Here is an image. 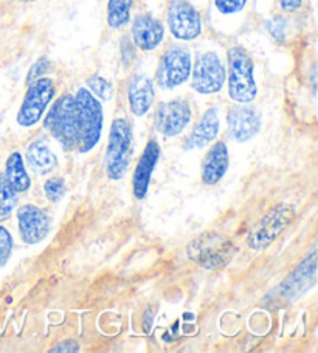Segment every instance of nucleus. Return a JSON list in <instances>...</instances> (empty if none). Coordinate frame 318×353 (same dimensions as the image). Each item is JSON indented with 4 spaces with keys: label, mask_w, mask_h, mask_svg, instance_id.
<instances>
[{
    "label": "nucleus",
    "mask_w": 318,
    "mask_h": 353,
    "mask_svg": "<svg viewBox=\"0 0 318 353\" xmlns=\"http://www.w3.org/2000/svg\"><path fill=\"white\" fill-rule=\"evenodd\" d=\"M78 108V150L79 153H89L101 139L103 108L96 97L89 89H79L75 97Z\"/></svg>",
    "instance_id": "f257e3e1"
},
{
    "label": "nucleus",
    "mask_w": 318,
    "mask_h": 353,
    "mask_svg": "<svg viewBox=\"0 0 318 353\" xmlns=\"http://www.w3.org/2000/svg\"><path fill=\"white\" fill-rule=\"evenodd\" d=\"M227 57L230 99L241 105H247L258 95L253 75V61L242 47H231Z\"/></svg>",
    "instance_id": "f03ea898"
},
{
    "label": "nucleus",
    "mask_w": 318,
    "mask_h": 353,
    "mask_svg": "<svg viewBox=\"0 0 318 353\" xmlns=\"http://www.w3.org/2000/svg\"><path fill=\"white\" fill-rule=\"evenodd\" d=\"M44 126L54 139L67 150H73L78 145V108L75 97L64 94L54 101L48 111Z\"/></svg>",
    "instance_id": "7ed1b4c3"
},
{
    "label": "nucleus",
    "mask_w": 318,
    "mask_h": 353,
    "mask_svg": "<svg viewBox=\"0 0 318 353\" xmlns=\"http://www.w3.org/2000/svg\"><path fill=\"white\" fill-rule=\"evenodd\" d=\"M132 157V128L126 119H115L106 150V173L112 181L123 179Z\"/></svg>",
    "instance_id": "20e7f679"
},
{
    "label": "nucleus",
    "mask_w": 318,
    "mask_h": 353,
    "mask_svg": "<svg viewBox=\"0 0 318 353\" xmlns=\"http://www.w3.org/2000/svg\"><path fill=\"white\" fill-rule=\"evenodd\" d=\"M233 252V243L218 232L200 234L188 245V257L210 271L227 265Z\"/></svg>",
    "instance_id": "39448f33"
},
{
    "label": "nucleus",
    "mask_w": 318,
    "mask_h": 353,
    "mask_svg": "<svg viewBox=\"0 0 318 353\" xmlns=\"http://www.w3.org/2000/svg\"><path fill=\"white\" fill-rule=\"evenodd\" d=\"M292 207L279 204L268 212L266 216H262V220L255 224V228L250 230L248 235V246L253 251H262L267 249L272 243L278 239V236L284 232L286 228L289 226L290 221L293 220Z\"/></svg>",
    "instance_id": "423d86ee"
},
{
    "label": "nucleus",
    "mask_w": 318,
    "mask_h": 353,
    "mask_svg": "<svg viewBox=\"0 0 318 353\" xmlns=\"http://www.w3.org/2000/svg\"><path fill=\"white\" fill-rule=\"evenodd\" d=\"M191 75V54L188 48L174 46L168 48L157 65L156 78L162 89H174Z\"/></svg>",
    "instance_id": "0eeeda50"
},
{
    "label": "nucleus",
    "mask_w": 318,
    "mask_h": 353,
    "mask_svg": "<svg viewBox=\"0 0 318 353\" xmlns=\"http://www.w3.org/2000/svg\"><path fill=\"white\" fill-rule=\"evenodd\" d=\"M54 95V84L47 77H41L38 80L28 84V90L17 112V123L21 126H34L44 115L47 106L50 105Z\"/></svg>",
    "instance_id": "6e6552de"
},
{
    "label": "nucleus",
    "mask_w": 318,
    "mask_h": 353,
    "mask_svg": "<svg viewBox=\"0 0 318 353\" xmlns=\"http://www.w3.org/2000/svg\"><path fill=\"white\" fill-rule=\"evenodd\" d=\"M225 83V69L221 58L215 52L202 53L195 59L191 86L195 92L210 95L222 89Z\"/></svg>",
    "instance_id": "1a4fd4ad"
},
{
    "label": "nucleus",
    "mask_w": 318,
    "mask_h": 353,
    "mask_svg": "<svg viewBox=\"0 0 318 353\" xmlns=\"http://www.w3.org/2000/svg\"><path fill=\"white\" fill-rule=\"evenodd\" d=\"M168 23L174 38L193 41L202 32L199 11L188 0H173L168 7Z\"/></svg>",
    "instance_id": "9d476101"
},
{
    "label": "nucleus",
    "mask_w": 318,
    "mask_h": 353,
    "mask_svg": "<svg viewBox=\"0 0 318 353\" xmlns=\"http://www.w3.org/2000/svg\"><path fill=\"white\" fill-rule=\"evenodd\" d=\"M154 120L158 132H162L165 137H176L191 120V108L185 100L165 101L158 105Z\"/></svg>",
    "instance_id": "9b49d317"
},
{
    "label": "nucleus",
    "mask_w": 318,
    "mask_h": 353,
    "mask_svg": "<svg viewBox=\"0 0 318 353\" xmlns=\"http://www.w3.org/2000/svg\"><path fill=\"white\" fill-rule=\"evenodd\" d=\"M17 226L23 243L27 245H38L47 239L50 232V220L47 214L39 207L27 204L17 209Z\"/></svg>",
    "instance_id": "f8f14e48"
},
{
    "label": "nucleus",
    "mask_w": 318,
    "mask_h": 353,
    "mask_svg": "<svg viewBox=\"0 0 318 353\" xmlns=\"http://www.w3.org/2000/svg\"><path fill=\"white\" fill-rule=\"evenodd\" d=\"M261 114L252 106H235L229 112V136L236 142H248L259 132Z\"/></svg>",
    "instance_id": "ddd939ff"
},
{
    "label": "nucleus",
    "mask_w": 318,
    "mask_h": 353,
    "mask_svg": "<svg viewBox=\"0 0 318 353\" xmlns=\"http://www.w3.org/2000/svg\"><path fill=\"white\" fill-rule=\"evenodd\" d=\"M158 157H160V145L156 139H151L142 153V157L138 159V163L136 167V172H134L132 178V190L134 196L137 199H145L146 194H148L149 188V181L152 172L158 162Z\"/></svg>",
    "instance_id": "4468645a"
},
{
    "label": "nucleus",
    "mask_w": 318,
    "mask_h": 353,
    "mask_svg": "<svg viewBox=\"0 0 318 353\" xmlns=\"http://www.w3.org/2000/svg\"><path fill=\"white\" fill-rule=\"evenodd\" d=\"M165 28L151 14H138L132 22V39L140 50L151 52L162 44Z\"/></svg>",
    "instance_id": "2eb2a0df"
},
{
    "label": "nucleus",
    "mask_w": 318,
    "mask_h": 353,
    "mask_svg": "<svg viewBox=\"0 0 318 353\" xmlns=\"http://www.w3.org/2000/svg\"><path fill=\"white\" fill-rule=\"evenodd\" d=\"M219 128H221V120H219V112L216 108L206 109L202 115L198 125L193 128V131L185 139L183 148L185 150H194V148H204L210 145L213 140L216 139L219 134Z\"/></svg>",
    "instance_id": "dca6fc26"
},
{
    "label": "nucleus",
    "mask_w": 318,
    "mask_h": 353,
    "mask_svg": "<svg viewBox=\"0 0 318 353\" xmlns=\"http://www.w3.org/2000/svg\"><path fill=\"white\" fill-rule=\"evenodd\" d=\"M229 150L224 142H216L208 150V153L202 162V182L205 185H216L221 181L229 170Z\"/></svg>",
    "instance_id": "f3484780"
},
{
    "label": "nucleus",
    "mask_w": 318,
    "mask_h": 353,
    "mask_svg": "<svg viewBox=\"0 0 318 353\" xmlns=\"http://www.w3.org/2000/svg\"><path fill=\"white\" fill-rule=\"evenodd\" d=\"M156 99L154 84L145 75H136L127 86V100L134 115L142 117L149 111Z\"/></svg>",
    "instance_id": "a211bd4d"
},
{
    "label": "nucleus",
    "mask_w": 318,
    "mask_h": 353,
    "mask_svg": "<svg viewBox=\"0 0 318 353\" xmlns=\"http://www.w3.org/2000/svg\"><path fill=\"white\" fill-rule=\"evenodd\" d=\"M315 254H312L309 259H306L301 265L298 266L297 271H293L289 277L284 280V283L279 287V291L283 293L281 297H295L304 290L312 287L315 282Z\"/></svg>",
    "instance_id": "6ab92c4d"
},
{
    "label": "nucleus",
    "mask_w": 318,
    "mask_h": 353,
    "mask_svg": "<svg viewBox=\"0 0 318 353\" xmlns=\"http://www.w3.org/2000/svg\"><path fill=\"white\" fill-rule=\"evenodd\" d=\"M27 161L33 172L38 174L52 173L58 167V157L44 140H36L27 150Z\"/></svg>",
    "instance_id": "aec40b11"
},
{
    "label": "nucleus",
    "mask_w": 318,
    "mask_h": 353,
    "mask_svg": "<svg viewBox=\"0 0 318 353\" xmlns=\"http://www.w3.org/2000/svg\"><path fill=\"white\" fill-rule=\"evenodd\" d=\"M3 174L5 178H7L8 184L13 187L17 193L27 192L30 188V184H32L21 153H13L8 157Z\"/></svg>",
    "instance_id": "412c9836"
},
{
    "label": "nucleus",
    "mask_w": 318,
    "mask_h": 353,
    "mask_svg": "<svg viewBox=\"0 0 318 353\" xmlns=\"http://www.w3.org/2000/svg\"><path fill=\"white\" fill-rule=\"evenodd\" d=\"M134 0H109L107 3V23L112 28L125 27L131 19Z\"/></svg>",
    "instance_id": "4be33fe9"
},
{
    "label": "nucleus",
    "mask_w": 318,
    "mask_h": 353,
    "mask_svg": "<svg viewBox=\"0 0 318 353\" xmlns=\"http://www.w3.org/2000/svg\"><path fill=\"white\" fill-rule=\"evenodd\" d=\"M17 192L8 184L3 173H0V223L8 220L16 209Z\"/></svg>",
    "instance_id": "5701e85b"
},
{
    "label": "nucleus",
    "mask_w": 318,
    "mask_h": 353,
    "mask_svg": "<svg viewBox=\"0 0 318 353\" xmlns=\"http://www.w3.org/2000/svg\"><path fill=\"white\" fill-rule=\"evenodd\" d=\"M87 88L96 99L111 100L112 99V86L107 80L100 75H92L87 80Z\"/></svg>",
    "instance_id": "b1692460"
},
{
    "label": "nucleus",
    "mask_w": 318,
    "mask_h": 353,
    "mask_svg": "<svg viewBox=\"0 0 318 353\" xmlns=\"http://www.w3.org/2000/svg\"><path fill=\"white\" fill-rule=\"evenodd\" d=\"M44 192L50 203H58L65 194V182L63 178H50L44 184Z\"/></svg>",
    "instance_id": "393cba45"
},
{
    "label": "nucleus",
    "mask_w": 318,
    "mask_h": 353,
    "mask_svg": "<svg viewBox=\"0 0 318 353\" xmlns=\"http://www.w3.org/2000/svg\"><path fill=\"white\" fill-rule=\"evenodd\" d=\"M13 252V236L3 226H0V270L8 263Z\"/></svg>",
    "instance_id": "a878e982"
},
{
    "label": "nucleus",
    "mask_w": 318,
    "mask_h": 353,
    "mask_svg": "<svg viewBox=\"0 0 318 353\" xmlns=\"http://www.w3.org/2000/svg\"><path fill=\"white\" fill-rule=\"evenodd\" d=\"M215 5L221 14H236L246 8L247 0H215Z\"/></svg>",
    "instance_id": "bb28decb"
},
{
    "label": "nucleus",
    "mask_w": 318,
    "mask_h": 353,
    "mask_svg": "<svg viewBox=\"0 0 318 353\" xmlns=\"http://www.w3.org/2000/svg\"><path fill=\"white\" fill-rule=\"evenodd\" d=\"M50 61H48L47 58H41L36 61V63L33 64L32 69H30L28 72V77H27V83H33L34 80H38V78L44 77L48 70H50Z\"/></svg>",
    "instance_id": "cd10ccee"
},
{
    "label": "nucleus",
    "mask_w": 318,
    "mask_h": 353,
    "mask_svg": "<svg viewBox=\"0 0 318 353\" xmlns=\"http://www.w3.org/2000/svg\"><path fill=\"white\" fill-rule=\"evenodd\" d=\"M268 32L272 33V36L277 41L283 42L284 41V21L283 19H275L272 22H268Z\"/></svg>",
    "instance_id": "c85d7f7f"
},
{
    "label": "nucleus",
    "mask_w": 318,
    "mask_h": 353,
    "mask_svg": "<svg viewBox=\"0 0 318 353\" xmlns=\"http://www.w3.org/2000/svg\"><path fill=\"white\" fill-rule=\"evenodd\" d=\"M50 352H52V353H56V352H65V353L79 352V345H78L76 341L67 339V341H63V343L56 344V347H53V349H52Z\"/></svg>",
    "instance_id": "c756f323"
},
{
    "label": "nucleus",
    "mask_w": 318,
    "mask_h": 353,
    "mask_svg": "<svg viewBox=\"0 0 318 353\" xmlns=\"http://www.w3.org/2000/svg\"><path fill=\"white\" fill-rule=\"evenodd\" d=\"M278 2L286 13H295L301 7L303 0H278Z\"/></svg>",
    "instance_id": "7c9ffc66"
},
{
    "label": "nucleus",
    "mask_w": 318,
    "mask_h": 353,
    "mask_svg": "<svg viewBox=\"0 0 318 353\" xmlns=\"http://www.w3.org/2000/svg\"><path fill=\"white\" fill-rule=\"evenodd\" d=\"M121 53H123L125 64H129L131 61H134V58H136V52H134V47L127 39H123V50H121Z\"/></svg>",
    "instance_id": "2f4dec72"
},
{
    "label": "nucleus",
    "mask_w": 318,
    "mask_h": 353,
    "mask_svg": "<svg viewBox=\"0 0 318 353\" xmlns=\"http://www.w3.org/2000/svg\"><path fill=\"white\" fill-rule=\"evenodd\" d=\"M17 2H23V3H28V2H36V0H17Z\"/></svg>",
    "instance_id": "473e14b6"
}]
</instances>
